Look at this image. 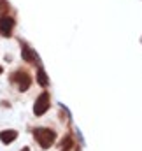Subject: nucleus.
Listing matches in <instances>:
<instances>
[{"label":"nucleus","instance_id":"obj_6","mask_svg":"<svg viewBox=\"0 0 142 151\" xmlns=\"http://www.w3.org/2000/svg\"><path fill=\"white\" fill-rule=\"evenodd\" d=\"M16 137H18V132H14V130H4V132H0V141H2L4 144L12 142Z\"/></svg>","mask_w":142,"mask_h":151},{"label":"nucleus","instance_id":"obj_2","mask_svg":"<svg viewBox=\"0 0 142 151\" xmlns=\"http://www.w3.org/2000/svg\"><path fill=\"white\" fill-rule=\"evenodd\" d=\"M11 79H12V83H16V84H18L19 91H27V90L30 88V84H32V77L27 74V72H23V70L14 72Z\"/></svg>","mask_w":142,"mask_h":151},{"label":"nucleus","instance_id":"obj_7","mask_svg":"<svg viewBox=\"0 0 142 151\" xmlns=\"http://www.w3.org/2000/svg\"><path fill=\"white\" fill-rule=\"evenodd\" d=\"M37 81H39V84H40V86H44V88L49 84V79H47V76H46V72H44L42 69H39V70H37Z\"/></svg>","mask_w":142,"mask_h":151},{"label":"nucleus","instance_id":"obj_10","mask_svg":"<svg viewBox=\"0 0 142 151\" xmlns=\"http://www.w3.org/2000/svg\"><path fill=\"white\" fill-rule=\"evenodd\" d=\"M21 151H30V150H28V148H23V150H21Z\"/></svg>","mask_w":142,"mask_h":151},{"label":"nucleus","instance_id":"obj_4","mask_svg":"<svg viewBox=\"0 0 142 151\" xmlns=\"http://www.w3.org/2000/svg\"><path fill=\"white\" fill-rule=\"evenodd\" d=\"M14 28V19L11 16H0V34L4 37H9Z\"/></svg>","mask_w":142,"mask_h":151},{"label":"nucleus","instance_id":"obj_9","mask_svg":"<svg viewBox=\"0 0 142 151\" xmlns=\"http://www.w3.org/2000/svg\"><path fill=\"white\" fill-rule=\"evenodd\" d=\"M62 146H63V150L67 151V150H69V148L72 146V139H70V137H67V139H63V142H62Z\"/></svg>","mask_w":142,"mask_h":151},{"label":"nucleus","instance_id":"obj_3","mask_svg":"<svg viewBox=\"0 0 142 151\" xmlns=\"http://www.w3.org/2000/svg\"><path fill=\"white\" fill-rule=\"evenodd\" d=\"M49 104H51V100H49V93H47V91H44V93H42V95L35 100L34 113H35L37 116H42V114L49 109Z\"/></svg>","mask_w":142,"mask_h":151},{"label":"nucleus","instance_id":"obj_8","mask_svg":"<svg viewBox=\"0 0 142 151\" xmlns=\"http://www.w3.org/2000/svg\"><path fill=\"white\" fill-rule=\"evenodd\" d=\"M7 11H9V4L5 0H0V16H5Z\"/></svg>","mask_w":142,"mask_h":151},{"label":"nucleus","instance_id":"obj_1","mask_svg":"<svg viewBox=\"0 0 142 151\" xmlns=\"http://www.w3.org/2000/svg\"><path fill=\"white\" fill-rule=\"evenodd\" d=\"M34 137H35V141L44 148V150H47V148H51L53 142L56 141V132L51 130V128H35Z\"/></svg>","mask_w":142,"mask_h":151},{"label":"nucleus","instance_id":"obj_11","mask_svg":"<svg viewBox=\"0 0 142 151\" xmlns=\"http://www.w3.org/2000/svg\"><path fill=\"white\" fill-rule=\"evenodd\" d=\"M0 72H2V67H0Z\"/></svg>","mask_w":142,"mask_h":151},{"label":"nucleus","instance_id":"obj_5","mask_svg":"<svg viewBox=\"0 0 142 151\" xmlns=\"http://www.w3.org/2000/svg\"><path fill=\"white\" fill-rule=\"evenodd\" d=\"M21 56H23V60H25V62H28V63H34V62H37L35 51H32L28 46H23V49H21Z\"/></svg>","mask_w":142,"mask_h":151}]
</instances>
